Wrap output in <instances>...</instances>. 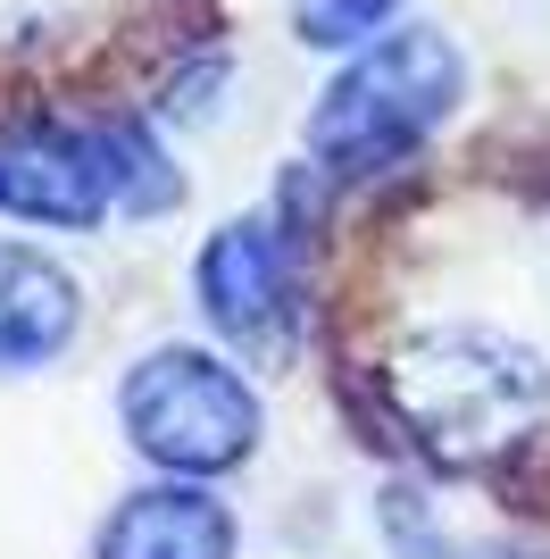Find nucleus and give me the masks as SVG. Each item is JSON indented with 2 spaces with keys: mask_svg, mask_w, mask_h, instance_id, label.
I'll list each match as a JSON object with an SVG mask.
<instances>
[{
  "mask_svg": "<svg viewBox=\"0 0 550 559\" xmlns=\"http://www.w3.org/2000/svg\"><path fill=\"white\" fill-rule=\"evenodd\" d=\"M375 393L400 443L442 476H492L550 426V359L501 326H417L375 359Z\"/></svg>",
  "mask_w": 550,
  "mask_h": 559,
  "instance_id": "f257e3e1",
  "label": "nucleus"
},
{
  "mask_svg": "<svg viewBox=\"0 0 550 559\" xmlns=\"http://www.w3.org/2000/svg\"><path fill=\"white\" fill-rule=\"evenodd\" d=\"M458 100H467V50L442 25H384L318 93L309 159H318V176H343V185L392 176L451 126Z\"/></svg>",
  "mask_w": 550,
  "mask_h": 559,
  "instance_id": "f03ea898",
  "label": "nucleus"
},
{
  "mask_svg": "<svg viewBox=\"0 0 550 559\" xmlns=\"http://www.w3.org/2000/svg\"><path fill=\"white\" fill-rule=\"evenodd\" d=\"M117 426L159 476H226L259 451L267 409H259V384L234 359H217L201 343H159L117 384Z\"/></svg>",
  "mask_w": 550,
  "mask_h": 559,
  "instance_id": "7ed1b4c3",
  "label": "nucleus"
},
{
  "mask_svg": "<svg viewBox=\"0 0 550 559\" xmlns=\"http://www.w3.org/2000/svg\"><path fill=\"white\" fill-rule=\"evenodd\" d=\"M192 293H201V318L242 359L284 368L300 350V326H309V251H300L292 217L284 210L226 217L192 259Z\"/></svg>",
  "mask_w": 550,
  "mask_h": 559,
  "instance_id": "20e7f679",
  "label": "nucleus"
},
{
  "mask_svg": "<svg viewBox=\"0 0 550 559\" xmlns=\"http://www.w3.org/2000/svg\"><path fill=\"white\" fill-rule=\"evenodd\" d=\"M0 217L50 234H92L117 217L100 117H17L0 126Z\"/></svg>",
  "mask_w": 550,
  "mask_h": 559,
  "instance_id": "39448f33",
  "label": "nucleus"
},
{
  "mask_svg": "<svg viewBox=\"0 0 550 559\" xmlns=\"http://www.w3.org/2000/svg\"><path fill=\"white\" fill-rule=\"evenodd\" d=\"M234 551H242V518L208 492V476H167V485L125 492L92 535V559H234Z\"/></svg>",
  "mask_w": 550,
  "mask_h": 559,
  "instance_id": "423d86ee",
  "label": "nucleus"
},
{
  "mask_svg": "<svg viewBox=\"0 0 550 559\" xmlns=\"http://www.w3.org/2000/svg\"><path fill=\"white\" fill-rule=\"evenodd\" d=\"M84 334V284L34 242H0V376L59 368Z\"/></svg>",
  "mask_w": 550,
  "mask_h": 559,
  "instance_id": "0eeeda50",
  "label": "nucleus"
},
{
  "mask_svg": "<svg viewBox=\"0 0 550 559\" xmlns=\"http://www.w3.org/2000/svg\"><path fill=\"white\" fill-rule=\"evenodd\" d=\"M100 134H109V176H117V217H159L176 210L183 176L167 167L159 134L142 126V117H100Z\"/></svg>",
  "mask_w": 550,
  "mask_h": 559,
  "instance_id": "6e6552de",
  "label": "nucleus"
},
{
  "mask_svg": "<svg viewBox=\"0 0 550 559\" xmlns=\"http://www.w3.org/2000/svg\"><path fill=\"white\" fill-rule=\"evenodd\" d=\"M392 9H400V0H300L292 25H300L309 50H359L392 25Z\"/></svg>",
  "mask_w": 550,
  "mask_h": 559,
  "instance_id": "1a4fd4ad",
  "label": "nucleus"
},
{
  "mask_svg": "<svg viewBox=\"0 0 550 559\" xmlns=\"http://www.w3.org/2000/svg\"><path fill=\"white\" fill-rule=\"evenodd\" d=\"M426 559H526V551H501V543H476V551H426Z\"/></svg>",
  "mask_w": 550,
  "mask_h": 559,
  "instance_id": "9d476101",
  "label": "nucleus"
}]
</instances>
